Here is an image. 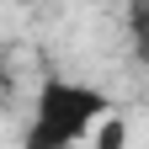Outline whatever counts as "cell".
<instances>
[{"mask_svg": "<svg viewBox=\"0 0 149 149\" xmlns=\"http://www.w3.org/2000/svg\"><path fill=\"white\" fill-rule=\"evenodd\" d=\"M96 133H101V139H96V149H123V144H128V123L117 117V112H112V117L96 128Z\"/></svg>", "mask_w": 149, "mask_h": 149, "instance_id": "obj_3", "label": "cell"}, {"mask_svg": "<svg viewBox=\"0 0 149 149\" xmlns=\"http://www.w3.org/2000/svg\"><path fill=\"white\" fill-rule=\"evenodd\" d=\"M128 37H133L139 64L149 69V0H128Z\"/></svg>", "mask_w": 149, "mask_h": 149, "instance_id": "obj_2", "label": "cell"}, {"mask_svg": "<svg viewBox=\"0 0 149 149\" xmlns=\"http://www.w3.org/2000/svg\"><path fill=\"white\" fill-rule=\"evenodd\" d=\"M112 96L91 80H69V74H43L32 91V117H27V133L22 149H74L85 144L96 128L112 117Z\"/></svg>", "mask_w": 149, "mask_h": 149, "instance_id": "obj_1", "label": "cell"}]
</instances>
